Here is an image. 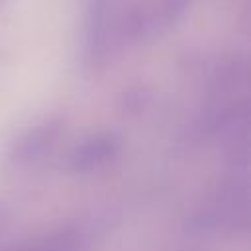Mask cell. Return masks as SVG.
<instances>
[{"label": "cell", "mask_w": 251, "mask_h": 251, "mask_svg": "<svg viewBox=\"0 0 251 251\" xmlns=\"http://www.w3.org/2000/svg\"><path fill=\"white\" fill-rule=\"evenodd\" d=\"M108 35V0H90L86 8V49L90 57H100Z\"/></svg>", "instance_id": "obj_1"}]
</instances>
